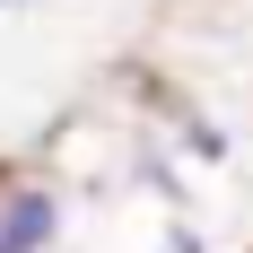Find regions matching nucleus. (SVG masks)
<instances>
[{
	"instance_id": "obj_1",
	"label": "nucleus",
	"mask_w": 253,
	"mask_h": 253,
	"mask_svg": "<svg viewBox=\"0 0 253 253\" xmlns=\"http://www.w3.org/2000/svg\"><path fill=\"white\" fill-rule=\"evenodd\" d=\"M44 236H52V201L44 192H18V201L0 210V253H35Z\"/></svg>"
},
{
	"instance_id": "obj_2",
	"label": "nucleus",
	"mask_w": 253,
	"mask_h": 253,
	"mask_svg": "<svg viewBox=\"0 0 253 253\" xmlns=\"http://www.w3.org/2000/svg\"><path fill=\"white\" fill-rule=\"evenodd\" d=\"M0 9H26V0H0Z\"/></svg>"
}]
</instances>
